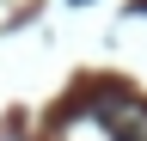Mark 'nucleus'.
Returning <instances> with one entry per match:
<instances>
[{"instance_id":"obj_1","label":"nucleus","mask_w":147,"mask_h":141,"mask_svg":"<svg viewBox=\"0 0 147 141\" xmlns=\"http://www.w3.org/2000/svg\"><path fill=\"white\" fill-rule=\"evenodd\" d=\"M98 117L110 123V135H117V141H147V104H141V98L104 92V98H98Z\"/></svg>"}]
</instances>
